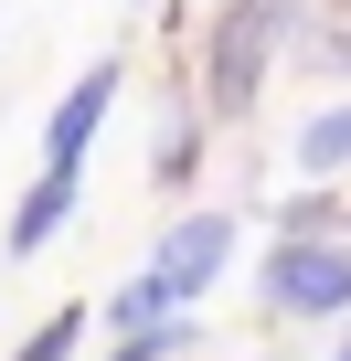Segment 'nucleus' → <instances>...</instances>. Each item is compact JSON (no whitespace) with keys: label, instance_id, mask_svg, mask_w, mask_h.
<instances>
[{"label":"nucleus","instance_id":"39448f33","mask_svg":"<svg viewBox=\"0 0 351 361\" xmlns=\"http://www.w3.org/2000/svg\"><path fill=\"white\" fill-rule=\"evenodd\" d=\"M75 202H85V170H43L32 192H22V213H11V234H0V255H11V266H32V255L75 224Z\"/></svg>","mask_w":351,"mask_h":361},{"label":"nucleus","instance_id":"20e7f679","mask_svg":"<svg viewBox=\"0 0 351 361\" xmlns=\"http://www.w3.org/2000/svg\"><path fill=\"white\" fill-rule=\"evenodd\" d=\"M117 96H128V54H96V64L54 96V117H43V170H85V149L107 138Z\"/></svg>","mask_w":351,"mask_h":361},{"label":"nucleus","instance_id":"6e6552de","mask_svg":"<svg viewBox=\"0 0 351 361\" xmlns=\"http://www.w3.org/2000/svg\"><path fill=\"white\" fill-rule=\"evenodd\" d=\"M85 308H96V298H64V308H54V319H43V329L11 350V361H75V340H85Z\"/></svg>","mask_w":351,"mask_h":361},{"label":"nucleus","instance_id":"423d86ee","mask_svg":"<svg viewBox=\"0 0 351 361\" xmlns=\"http://www.w3.org/2000/svg\"><path fill=\"white\" fill-rule=\"evenodd\" d=\"M287 159H298V180H340V170H351V106H319V117L287 138Z\"/></svg>","mask_w":351,"mask_h":361},{"label":"nucleus","instance_id":"f03ea898","mask_svg":"<svg viewBox=\"0 0 351 361\" xmlns=\"http://www.w3.org/2000/svg\"><path fill=\"white\" fill-rule=\"evenodd\" d=\"M256 298L277 319H340L351 308V234H277L256 266Z\"/></svg>","mask_w":351,"mask_h":361},{"label":"nucleus","instance_id":"f257e3e1","mask_svg":"<svg viewBox=\"0 0 351 361\" xmlns=\"http://www.w3.org/2000/svg\"><path fill=\"white\" fill-rule=\"evenodd\" d=\"M287 43H298V0H224V11L203 22V64H192L203 117L213 128L256 117V96H266V75H277Z\"/></svg>","mask_w":351,"mask_h":361},{"label":"nucleus","instance_id":"7ed1b4c3","mask_svg":"<svg viewBox=\"0 0 351 361\" xmlns=\"http://www.w3.org/2000/svg\"><path fill=\"white\" fill-rule=\"evenodd\" d=\"M224 266H234V213H182L160 234V255H149V287L170 298V319H182V308H203L224 287Z\"/></svg>","mask_w":351,"mask_h":361},{"label":"nucleus","instance_id":"9b49d317","mask_svg":"<svg viewBox=\"0 0 351 361\" xmlns=\"http://www.w3.org/2000/svg\"><path fill=\"white\" fill-rule=\"evenodd\" d=\"M298 64H319V75H351V11H340V22H330V32L298 54Z\"/></svg>","mask_w":351,"mask_h":361},{"label":"nucleus","instance_id":"ddd939ff","mask_svg":"<svg viewBox=\"0 0 351 361\" xmlns=\"http://www.w3.org/2000/svg\"><path fill=\"white\" fill-rule=\"evenodd\" d=\"M330 361H351V329H340V350H330Z\"/></svg>","mask_w":351,"mask_h":361},{"label":"nucleus","instance_id":"9d476101","mask_svg":"<svg viewBox=\"0 0 351 361\" xmlns=\"http://www.w3.org/2000/svg\"><path fill=\"white\" fill-rule=\"evenodd\" d=\"M340 224H351V213H340V202L319 192V180H309V192H298V202L277 213V234H340Z\"/></svg>","mask_w":351,"mask_h":361},{"label":"nucleus","instance_id":"0eeeda50","mask_svg":"<svg viewBox=\"0 0 351 361\" xmlns=\"http://www.w3.org/2000/svg\"><path fill=\"white\" fill-rule=\"evenodd\" d=\"M192 106H203V96L182 85V96H170V117H160V159H149V170H160V192H182V180H192V159H203V138H192Z\"/></svg>","mask_w":351,"mask_h":361},{"label":"nucleus","instance_id":"f8f14e48","mask_svg":"<svg viewBox=\"0 0 351 361\" xmlns=\"http://www.w3.org/2000/svg\"><path fill=\"white\" fill-rule=\"evenodd\" d=\"M170 350H182V329H128L107 361H170Z\"/></svg>","mask_w":351,"mask_h":361},{"label":"nucleus","instance_id":"1a4fd4ad","mask_svg":"<svg viewBox=\"0 0 351 361\" xmlns=\"http://www.w3.org/2000/svg\"><path fill=\"white\" fill-rule=\"evenodd\" d=\"M107 319H117V340H128V329H170V298L149 287V266H138V276H128V287L107 298Z\"/></svg>","mask_w":351,"mask_h":361}]
</instances>
